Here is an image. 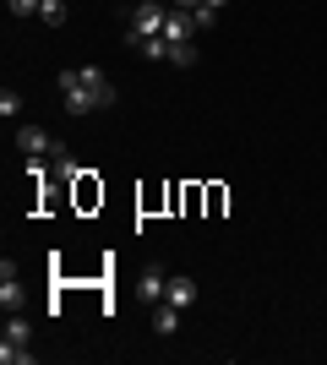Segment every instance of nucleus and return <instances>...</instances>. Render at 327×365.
Segmentation results:
<instances>
[{
	"instance_id": "obj_15",
	"label": "nucleus",
	"mask_w": 327,
	"mask_h": 365,
	"mask_svg": "<svg viewBox=\"0 0 327 365\" xmlns=\"http://www.w3.org/2000/svg\"><path fill=\"white\" fill-rule=\"evenodd\" d=\"M0 115H6V120H11V115H22V93H11V88L0 93Z\"/></svg>"
},
{
	"instance_id": "obj_5",
	"label": "nucleus",
	"mask_w": 327,
	"mask_h": 365,
	"mask_svg": "<svg viewBox=\"0 0 327 365\" xmlns=\"http://www.w3.org/2000/svg\"><path fill=\"white\" fill-rule=\"evenodd\" d=\"M0 338H6V344H33V322L22 317V311H6V327H0Z\"/></svg>"
},
{
	"instance_id": "obj_1",
	"label": "nucleus",
	"mask_w": 327,
	"mask_h": 365,
	"mask_svg": "<svg viewBox=\"0 0 327 365\" xmlns=\"http://www.w3.org/2000/svg\"><path fill=\"white\" fill-rule=\"evenodd\" d=\"M61 104H66V115H77V120H82V115L115 104V88H109V76L98 71V66H82V82L61 93Z\"/></svg>"
},
{
	"instance_id": "obj_11",
	"label": "nucleus",
	"mask_w": 327,
	"mask_h": 365,
	"mask_svg": "<svg viewBox=\"0 0 327 365\" xmlns=\"http://www.w3.org/2000/svg\"><path fill=\"white\" fill-rule=\"evenodd\" d=\"M170 66H197V44L191 38H180V44H170V55H164Z\"/></svg>"
},
{
	"instance_id": "obj_17",
	"label": "nucleus",
	"mask_w": 327,
	"mask_h": 365,
	"mask_svg": "<svg viewBox=\"0 0 327 365\" xmlns=\"http://www.w3.org/2000/svg\"><path fill=\"white\" fill-rule=\"evenodd\" d=\"M175 6H180V11H197V6H202V0H175Z\"/></svg>"
},
{
	"instance_id": "obj_6",
	"label": "nucleus",
	"mask_w": 327,
	"mask_h": 365,
	"mask_svg": "<svg viewBox=\"0 0 327 365\" xmlns=\"http://www.w3.org/2000/svg\"><path fill=\"white\" fill-rule=\"evenodd\" d=\"M164 300H170L175 311H186V305H197V284H191V278H170V289H164Z\"/></svg>"
},
{
	"instance_id": "obj_13",
	"label": "nucleus",
	"mask_w": 327,
	"mask_h": 365,
	"mask_svg": "<svg viewBox=\"0 0 327 365\" xmlns=\"http://www.w3.org/2000/svg\"><path fill=\"white\" fill-rule=\"evenodd\" d=\"M38 22L61 28V22H66V0H44V6H38Z\"/></svg>"
},
{
	"instance_id": "obj_16",
	"label": "nucleus",
	"mask_w": 327,
	"mask_h": 365,
	"mask_svg": "<svg viewBox=\"0 0 327 365\" xmlns=\"http://www.w3.org/2000/svg\"><path fill=\"white\" fill-rule=\"evenodd\" d=\"M6 6H11V16H38L44 0H6Z\"/></svg>"
},
{
	"instance_id": "obj_2",
	"label": "nucleus",
	"mask_w": 327,
	"mask_h": 365,
	"mask_svg": "<svg viewBox=\"0 0 327 365\" xmlns=\"http://www.w3.org/2000/svg\"><path fill=\"white\" fill-rule=\"evenodd\" d=\"M164 16H170V11H164L158 0H142L137 11H131V28H125V44L137 49L142 38H153V33H164Z\"/></svg>"
},
{
	"instance_id": "obj_14",
	"label": "nucleus",
	"mask_w": 327,
	"mask_h": 365,
	"mask_svg": "<svg viewBox=\"0 0 327 365\" xmlns=\"http://www.w3.org/2000/svg\"><path fill=\"white\" fill-rule=\"evenodd\" d=\"M213 22H218V11H213V6H197V11H191V28H197V33H207Z\"/></svg>"
},
{
	"instance_id": "obj_8",
	"label": "nucleus",
	"mask_w": 327,
	"mask_h": 365,
	"mask_svg": "<svg viewBox=\"0 0 327 365\" xmlns=\"http://www.w3.org/2000/svg\"><path fill=\"white\" fill-rule=\"evenodd\" d=\"M191 33H197L191 28V11H170L164 16V38H170V44H180V38H191Z\"/></svg>"
},
{
	"instance_id": "obj_3",
	"label": "nucleus",
	"mask_w": 327,
	"mask_h": 365,
	"mask_svg": "<svg viewBox=\"0 0 327 365\" xmlns=\"http://www.w3.org/2000/svg\"><path fill=\"white\" fill-rule=\"evenodd\" d=\"M16 153H22V158H49V153H55V137H49L44 125H16Z\"/></svg>"
},
{
	"instance_id": "obj_4",
	"label": "nucleus",
	"mask_w": 327,
	"mask_h": 365,
	"mask_svg": "<svg viewBox=\"0 0 327 365\" xmlns=\"http://www.w3.org/2000/svg\"><path fill=\"white\" fill-rule=\"evenodd\" d=\"M0 305H6V311H22V305H28V289L11 278V262L0 267Z\"/></svg>"
},
{
	"instance_id": "obj_9",
	"label": "nucleus",
	"mask_w": 327,
	"mask_h": 365,
	"mask_svg": "<svg viewBox=\"0 0 327 365\" xmlns=\"http://www.w3.org/2000/svg\"><path fill=\"white\" fill-rule=\"evenodd\" d=\"M175 322H180V311H175L170 300H158V311H153V333H158V338H170V333H175Z\"/></svg>"
},
{
	"instance_id": "obj_18",
	"label": "nucleus",
	"mask_w": 327,
	"mask_h": 365,
	"mask_svg": "<svg viewBox=\"0 0 327 365\" xmlns=\"http://www.w3.org/2000/svg\"><path fill=\"white\" fill-rule=\"evenodd\" d=\"M202 6H213V11H224V6H229V0H202Z\"/></svg>"
},
{
	"instance_id": "obj_10",
	"label": "nucleus",
	"mask_w": 327,
	"mask_h": 365,
	"mask_svg": "<svg viewBox=\"0 0 327 365\" xmlns=\"http://www.w3.org/2000/svg\"><path fill=\"white\" fill-rule=\"evenodd\" d=\"M164 289H170V278H164V273H142V300H147V305L164 300Z\"/></svg>"
},
{
	"instance_id": "obj_7",
	"label": "nucleus",
	"mask_w": 327,
	"mask_h": 365,
	"mask_svg": "<svg viewBox=\"0 0 327 365\" xmlns=\"http://www.w3.org/2000/svg\"><path fill=\"white\" fill-rule=\"evenodd\" d=\"M49 164H55V175H61V180H82V175H88V169H82L77 158L61 148V142H55V153H49Z\"/></svg>"
},
{
	"instance_id": "obj_12",
	"label": "nucleus",
	"mask_w": 327,
	"mask_h": 365,
	"mask_svg": "<svg viewBox=\"0 0 327 365\" xmlns=\"http://www.w3.org/2000/svg\"><path fill=\"white\" fill-rule=\"evenodd\" d=\"M0 360H6V365H28L33 349H28V344H6V338H0Z\"/></svg>"
}]
</instances>
